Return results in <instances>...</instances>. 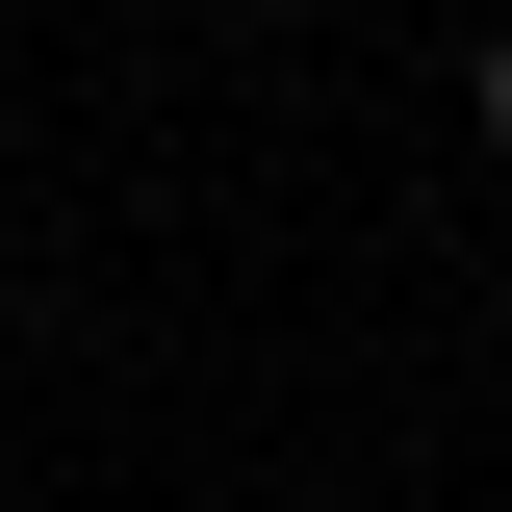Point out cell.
<instances>
[{
    "label": "cell",
    "instance_id": "6da1fadb",
    "mask_svg": "<svg viewBox=\"0 0 512 512\" xmlns=\"http://www.w3.org/2000/svg\"><path fill=\"white\" fill-rule=\"evenodd\" d=\"M461 128H487V154H512V26H487V77H461Z\"/></svg>",
    "mask_w": 512,
    "mask_h": 512
}]
</instances>
